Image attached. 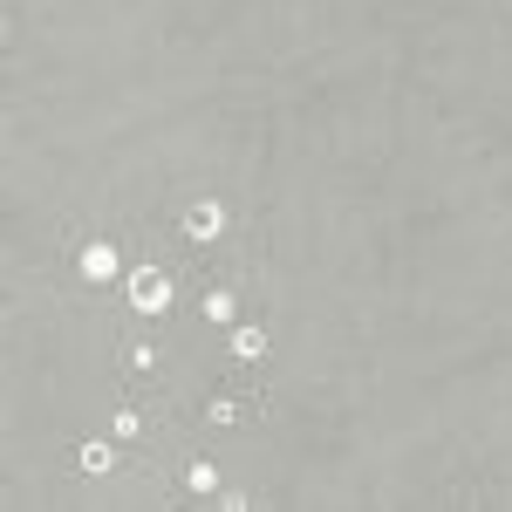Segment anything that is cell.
Segmentation results:
<instances>
[{
	"label": "cell",
	"instance_id": "6da1fadb",
	"mask_svg": "<svg viewBox=\"0 0 512 512\" xmlns=\"http://www.w3.org/2000/svg\"><path fill=\"white\" fill-rule=\"evenodd\" d=\"M233 226H239L233 192H192L178 205V253H212ZM178 253H171V260H178Z\"/></svg>",
	"mask_w": 512,
	"mask_h": 512
},
{
	"label": "cell",
	"instance_id": "7a4b0ae2",
	"mask_svg": "<svg viewBox=\"0 0 512 512\" xmlns=\"http://www.w3.org/2000/svg\"><path fill=\"white\" fill-rule=\"evenodd\" d=\"M96 431H110V437H117V444H123V451L137 458V451L151 444V410H144L137 396H117V403H110V410L96 417Z\"/></svg>",
	"mask_w": 512,
	"mask_h": 512
}]
</instances>
